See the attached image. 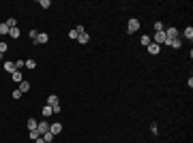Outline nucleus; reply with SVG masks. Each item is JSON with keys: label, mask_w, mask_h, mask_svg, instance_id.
<instances>
[{"label": "nucleus", "mask_w": 193, "mask_h": 143, "mask_svg": "<svg viewBox=\"0 0 193 143\" xmlns=\"http://www.w3.org/2000/svg\"><path fill=\"white\" fill-rule=\"evenodd\" d=\"M35 66H37L35 60H26V68H35Z\"/></svg>", "instance_id": "393cba45"}, {"label": "nucleus", "mask_w": 193, "mask_h": 143, "mask_svg": "<svg viewBox=\"0 0 193 143\" xmlns=\"http://www.w3.org/2000/svg\"><path fill=\"white\" fill-rule=\"evenodd\" d=\"M47 105H49V107H60V100H58V96H56V94H49Z\"/></svg>", "instance_id": "423d86ee"}, {"label": "nucleus", "mask_w": 193, "mask_h": 143, "mask_svg": "<svg viewBox=\"0 0 193 143\" xmlns=\"http://www.w3.org/2000/svg\"><path fill=\"white\" fill-rule=\"evenodd\" d=\"M138 28H140V21H138V19H129L127 32H129V34H133V32H138Z\"/></svg>", "instance_id": "f03ea898"}, {"label": "nucleus", "mask_w": 193, "mask_h": 143, "mask_svg": "<svg viewBox=\"0 0 193 143\" xmlns=\"http://www.w3.org/2000/svg\"><path fill=\"white\" fill-rule=\"evenodd\" d=\"M37 124H39V122H35L32 118L28 120V128H30V130H37Z\"/></svg>", "instance_id": "4be33fe9"}, {"label": "nucleus", "mask_w": 193, "mask_h": 143, "mask_svg": "<svg viewBox=\"0 0 193 143\" xmlns=\"http://www.w3.org/2000/svg\"><path fill=\"white\" fill-rule=\"evenodd\" d=\"M24 66H26V62H24V60H17V62H15V68H17V71H19V68H24Z\"/></svg>", "instance_id": "b1692460"}, {"label": "nucleus", "mask_w": 193, "mask_h": 143, "mask_svg": "<svg viewBox=\"0 0 193 143\" xmlns=\"http://www.w3.org/2000/svg\"><path fill=\"white\" fill-rule=\"evenodd\" d=\"M6 49H9V45H6V43H4V41H0V53H4V51H6Z\"/></svg>", "instance_id": "a878e982"}, {"label": "nucleus", "mask_w": 193, "mask_h": 143, "mask_svg": "<svg viewBox=\"0 0 193 143\" xmlns=\"http://www.w3.org/2000/svg\"><path fill=\"white\" fill-rule=\"evenodd\" d=\"M28 34H30V39H32V41H37V37H39V32H37V30H30Z\"/></svg>", "instance_id": "bb28decb"}, {"label": "nucleus", "mask_w": 193, "mask_h": 143, "mask_svg": "<svg viewBox=\"0 0 193 143\" xmlns=\"http://www.w3.org/2000/svg\"><path fill=\"white\" fill-rule=\"evenodd\" d=\"M41 139H43V141H45V143H51V141H54V135H51V133H49V130H47L45 135H41Z\"/></svg>", "instance_id": "dca6fc26"}, {"label": "nucleus", "mask_w": 193, "mask_h": 143, "mask_svg": "<svg viewBox=\"0 0 193 143\" xmlns=\"http://www.w3.org/2000/svg\"><path fill=\"white\" fill-rule=\"evenodd\" d=\"M161 51V45H157V43H150L148 45V53H152V56H157Z\"/></svg>", "instance_id": "6e6552de"}, {"label": "nucleus", "mask_w": 193, "mask_h": 143, "mask_svg": "<svg viewBox=\"0 0 193 143\" xmlns=\"http://www.w3.org/2000/svg\"><path fill=\"white\" fill-rule=\"evenodd\" d=\"M178 34H180V32H178V28H174V26L165 30V39H167V41H172V39H178Z\"/></svg>", "instance_id": "f257e3e1"}, {"label": "nucleus", "mask_w": 193, "mask_h": 143, "mask_svg": "<svg viewBox=\"0 0 193 143\" xmlns=\"http://www.w3.org/2000/svg\"><path fill=\"white\" fill-rule=\"evenodd\" d=\"M17 90H19V92H22V94H24V92H28V90H30V83H28V81H22V83H19V88H17Z\"/></svg>", "instance_id": "4468645a"}, {"label": "nucleus", "mask_w": 193, "mask_h": 143, "mask_svg": "<svg viewBox=\"0 0 193 143\" xmlns=\"http://www.w3.org/2000/svg\"><path fill=\"white\" fill-rule=\"evenodd\" d=\"M9 30H11V28L6 26V21H4V24H0V34H9Z\"/></svg>", "instance_id": "6ab92c4d"}, {"label": "nucleus", "mask_w": 193, "mask_h": 143, "mask_svg": "<svg viewBox=\"0 0 193 143\" xmlns=\"http://www.w3.org/2000/svg\"><path fill=\"white\" fill-rule=\"evenodd\" d=\"M35 143H45V141H43V139H41V137H39V139H35Z\"/></svg>", "instance_id": "7c9ffc66"}, {"label": "nucleus", "mask_w": 193, "mask_h": 143, "mask_svg": "<svg viewBox=\"0 0 193 143\" xmlns=\"http://www.w3.org/2000/svg\"><path fill=\"white\" fill-rule=\"evenodd\" d=\"M35 43H39V45L47 43V34H45V32H39V37H37V41H35Z\"/></svg>", "instance_id": "f8f14e48"}, {"label": "nucleus", "mask_w": 193, "mask_h": 143, "mask_svg": "<svg viewBox=\"0 0 193 143\" xmlns=\"http://www.w3.org/2000/svg\"><path fill=\"white\" fill-rule=\"evenodd\" d=\"M39 137H41V135H39L37 130H30V139H32V141H35V139H39Z\"/></svg>", "instance_id": "cd10ccee"}, {"label": "nucleus", "mask_w": 193, "mask_h": 143, "mask_svg": "<svg viewBox=\"0 0 193 143\" xmlns=\"http://www.w3.org/2000/svg\"><path fill=\"white\" fill-rule=\"evenodd\" d=\"M13 98H15V100H17V98H22V92H19V90H15V92H13Z\"/></svg>", "instance_id": "c756f323"}, {"label": "nucleus", "mask_w": 193, "mask_h": 143, "mask_svg": "<svg viewBox=\"0 0 193 143\" xmlns=\"http://www.w3.org/2000/svg\"><path fill=\"white\" fill-rule=\"evenodd\" d=\"M140 43H142V45H144V47H148V45H150V43H152V39H150V37H148V34H144V37H142V39H140Z\"/></svg>", "instance_id": "2eb2a0df"}, {"label": "nucleus", "mask_w": 193, "mask_h": 143, "mask_svg": "<svg viewBox=\"0 0 193 143\" xmlns=\"http://www.w3.org/2000/svg\"><path fill=\"white\" fill-rule=\"evenodd\" d=\"M154 30H157V32H163L165 28H163V24H161V21H157V24H154Z\"/></svg>", "instance_id": "5701e85b"}, {"label": "nucleus", "mask_w": 193, "mask_h": 143, "mask_svg": "<svg viewBox=\"0 0 193 143\" xmlns=\"http://www.w3.org/2000/svg\"><path fill=\"white\" fill-rule=\"evenodd\" d=\"M11 79H13L15 83H22V81H24V75H22V71H15V73L11 75Z\"/></svg>", "instance_id": "9d476101"}, {"label": "nucleus", "mask_w": 193, "mask_h": 143, "mask_svg": "<svg viewBox=\"0 0 193 143\" xmlns=\"http://www.w3.org/2000/svg\"><path fill=\"white\" fill-rule=\"evenodd\" d=\"M165 43H167V45H172L174 49H178L180 45H183V41H180V39H172V41H165Z\"/></svg>", "instance_id": "ddd939ff"}, {"label": "nucleus", "mask_w": 193, "mask_h": 143, "mask_svg": "<svg viewBox=\"0 0 193 143\" xmlns=\"http://www.w3.org/2000/svg\"><path fill=\"white\" fill-rule=\"evenodd\" d=\"M82 30H84L82 26H77V28H73V30H69V39H75V41H77V34H80Z\"/></svg>", "instance_id": "1a4fd4ad"}, {"label": "nucleus", "mask_w": 193, "mask_h": 143, "mask_svg": "<svg viewBox=\"0 0 193 143\" xmlns=\"http://www.w3.org/2000/svg\"><path fill=\"white\" fill-rule=\"evenodd\" d=\"M47 130H49V124H47V122H39V124H37V133H39V135H45Z\"/></svg>", "instance_id": "39448f33"}, {"label": "nucleus", "mask_w": 193, "mask_h": 143, "mask_svg": "<svg viewBox=\"0 0 193 143\" xmlns=\"http://www.w3.org/2000/svg\"><path fill=\"white\" fill-rule=\"evenodd\" d=\"M51 143H54V141H51Z\"/></svg>", "instance_id": "2f4dec72"}, {"label": "nucleus", "mask_w": 193, "mask_h": 143, "mask_svg": "<svg viewBox=\"0 0 193 143\" xmlns=\"http://www.w3.org/2000/svg\"><path fill=\"white\" fill-rule=\"evenodd\" d=\"M49 133H51V135H60V133H62V124H60V122L49 124Z\"/></svg>", "instance_id": "7ed1b4c3"}, {"label": "nucleus", "mask_w": 193, "mask_h": 143, "mask_svg": "<svg viewBox=\"0 0 193 143\" xmlns=\"http://www.w3.org/2000/svg\"><path fill=\"white\" fill-rule=\"evenodd\" d=\"M4 71H6V73H11V75H13V73H15V71H17V68H15V62H4Z\"/></svg>", "instance_id": "9b49d317"}, {"label": "nucleus", "mask_w": 193, "mask_h": 143, "mask_svg": "<svg viewBox=\"0 0 193 143\" xmlns=\"http://www.w3.org/2000/svg\"><path fill=\"white\" fill-rule=\"evenodd\" d=\"M39 4H41V6H43V9H47V6H49V0H41V2H39Z\"/></svg>", "instance_id": "c85d7f7f"}, {"label": "nucleus", "mask_w": 193, "mask_h": 143, "mask_svg": "<svg viewBox=\"0 0 193 143\" xmlns=\"http://www.w3.org/2000/svg\"><path fill=\"white\" fill-rule=\"evenodd\" d=\"M9 34H11L13 39H17V37H19V28H11V30H9Z\"/></svg>", "instance_id": "412c9836"}, {"label": "nucleus", "mask_w": 193, "mask_h": 143, "mask_svg": "<svg viewBox=\"0 0 193 143\" xmlns=\"http://www.w3.org/2000/svg\"><path fill=\"white\" fill-rule=\"evenodd\" d=\"M88 41H90V37H88V32H86V30H82V32L77 34V43H82V45H86Z\"/></svg>", "instance_id": "20e7f679"}, {"label": "nucleus", "mask_w": 193, "mask_h": 143, "mask_svg": "<svg viewBox=\"0 0 193 143\" xmlns=\"http://www.w3.org/2000/svg\"><path fill=\"white\" fill-rule=\"evenodd\" d=\"M6 26H9V28H17V19H15V17H9V19H6Z\"/></svg>", "instance_id": "f3484780"}, {"label": "nucleus", "mask_w": 193, "mask_h": 143, "mask_svg": "<svg viewBox=\"0 0 193 143\" xmlns=\"http://www.w3.org/2000/svg\"><path fill=\"white\" fill-rule=\"evenodd\" d=\"M51 113H54V109H51V107H43V118H49V115H51Z\"/></svg>", "instance_id": "a211bd4d"}, {"label": "nucleus", "mask_w": 193, "mask_h": 143, "mask_svg": "<svg viewBox=\"0 0 193 143\" xmlns=\"http://www.w3.org/2000/svg\"><path fill=\"white\" fill-rule=\"evenodd\" d=\"M185 37H187L189 41L193 39V28H191V26H189V28H185Z\"/></svg>", "instance_id": "aec40b11"}, {"label": "nucleus", "mask_w": 193, "mask_h": 143, "mask_svg": "<svg viewBox=\"0 0 193 143\" xmlns=\"http://www.w3.org/2000/svg\"><path fill=\"white\" fill-rule=\"evenodd\" d=\"M165 41H167V39H165V30L154 34V43H157V45H161V43H165Z\"/></svg>", "instance_id": "0eeeda50"}]
</instances>
